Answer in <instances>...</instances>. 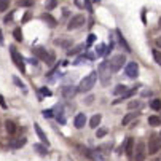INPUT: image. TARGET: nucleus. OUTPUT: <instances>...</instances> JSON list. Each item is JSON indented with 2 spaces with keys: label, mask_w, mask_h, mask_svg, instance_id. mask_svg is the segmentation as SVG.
<instances>
[{
  "label": "nucleus",
  "mask_w": 161,
  "mask_h": 161,
  "mask_svg": "<svg viewBox=\"0 0 161 161\" xmlns=\"http://www.w3.org/2000/svg\"><path fill=\"white\" fill-rule=\"evenodd\" d=\"M56 7H58V0H47V10L48 11L56 8Z\"/></svg>",
  "instance_id": "obj_30"
},
{
  "label": "nucleus",
  "mask_w": 161,
  "mask_h": 161,
  "mask_svg": "<svg viewBox=\"0 0 161 161\" xmlns=\"http://www.w3.org/2000/svg\"><path fill=\"white\" fill-rule=\"evenodd\" d=\"M34 129H35V132H37V136H38V139L45 144V145H50V142H48V137H47V134L43 132V129L40 128V125L38 123H35L34 125Z\"/></svg>",
  "instance_id": "obj_12"
},
{
  "label": "nucleus",
  "mask_w": 161,
  "mask_h": 161,
  "mask_svg": "<svg viewBox=\"0 0 161 161\" xmlns=\"http://www.w3.org/2000/svg\"><path fill=\"white\" fill-rule=\"evenodd\" d=\"M97 78H99V75H97V72L96 70H93L89 75H86L81 81H80V85H78V91H91L94 88V85H96V81H97Z\"/></svg>",
  "instance_id": "obj_1"
},
{
  "label": "nucleus",
  "mask_w": 161,
  "mask_h": 161,
  "mask_svg": "<svg viewBox=\"0 0 161 161\" xmlns=\"http://www.w3.org/2000/svg\"><path fill=\"white\" fill-rule=\"evenodd\" d=\"M10 54H11V59H13L14 65L24 74L26 72V61H24V58L21 56V53H18V50L14 47H10Z\"/></svg>",
  "instance_id": "obj_2"
},
{
  "label": "nucleus",
  "mask_w": 161,
  "mask_h": 161,
  "mask_svg": "<svg viewBox=\"0 0 161 161\" xmlns=\"http://www.w3.org/2000/svg\"><path fill=\"white\" fill-rule=\"evenodd\" d=\"M5 129H7L8 134H14L16 132V123L11 121V120H7L5 121Z\"/></svg>",
  "instance_id": "obj_17"
},
{
  "label": "nucleus",
  "mask_w": 161,
  "mask_h": 161,
  "mask_svg": "<svg viewBox=\"0 0 161 161\" xmlns=\"http://www.w3.org/2000/svg\"><path fill=\"white\" fill-rule=\"evenodd\" d=\"M161 150V136H152L148 139V148L147 153L148 155H155L156 152Z\"/></svg>",
  "instance_id": "obj_4"
},
{
  "label": "nucleus",
  "mask_w": 161,
  "mask_h": 161,
  "mask_svg": "<svg viewBox=\"0 0 161 161\" xmlns=\"http://www.w3.org/2000/svg\"><path fill=\"white\" fill-rule=\"evenodd\" d=\"M125 74L129 78H136L137 75H139V65H137V62H134V61L128 62L126 67H125Z\"/></svg>",
  "instance_id": "obj_8"
},
{
  "label": "nucleus",
  "mask_w": 161,
  "mask_h": 161,
  "mask_svg": "<svg viewBox=\"0 0 161 161\" xmlns=\"http://www.w3.org/2000/svg\"><path fill=\"white\" fill-rule=\"evenodd\" d=\"M42 113H43V117H45V118H51V117H53V110H51V108H48V110H43Z\"/></svg>",
  "instance_id": "obj_35"
},
{
  "label": "nucleus",
  "mask_w": 161,
  "mask_h": 161,
  "mask_svg": "<svg viewBox=\"0 0 161 161\" xmlns=\"http://www.w3.org/2000/svg\"><path fill=\"white\" fill-rule=\"evenodd\" d=\"M123 148H125V153H126L129 158H132V155H134V139H132V137H128Z\"/></svg>",
  "instance_id": "obj_10"
},
{
  "label": "nucleus",
  "mask_w": 161,
  "mask_h": 161,
  "mask_svg": "<svg viewBox=\"0 0 161 161\" xmlns=\"http://www.w3.org/2000/svg\"><path fill=\"white\" fill-rule=\"evenodd\" d=\"M29 62H31V64H34V65H37V64H38V62H37V58H32V59H29Z\"/></svg>",
  "instance_id": "obj_43"
},
{
  "label": "nucleus",
  "mask_w": 161,
  "mask_h": 161,
  "mask_svg": "<svg viewBox=\"0 0 161 161\" xmlns=\"http://www.w3.org/2000/svg\"><path fill=\"white\" fill-rule=\"evenodd\" d=\"M77 93H78V88H75V86H65V88H62V96L65 99H72Z\"/></svg>",
  "instance_id": "obj_9"
},
{
  "label": "nucleus",
  "mask_w": 161,
  "mask_h": 161,
  "mask_svg": "<svg viewBox=\"0 0 161 161\" xmlns=\"http://www.w3.org/2000/svg\"><path fill=\"white\" fill-rule=\"evenodd\" d=\"M141 105H142L141 101H136V99H134V101H131V102L128 104V108H129V110H134V108H139Z\"/></svg>",
  "instance_id": "obj_23"
},
{
  "label": "nucleus",
  "mask_w": 161,
  "mask_h": 161,
  "mask_svg": "<svg viewBox=\"0 0 161 161\" xmlns=\"http://www.w3.org/2000/svg\"><path fill=\"white\" fill-rule=\"evenodd\" d=\"M74 125H75L77 129L85 128V125H86V115H85V113H78L77 117L74 118Z\"/></svg>",
  "instance_id": "obj_13"
},
{
  "label": "nucleus",
  "mask_w": 161,
  "mask_h": 161,
  "mask_svg": "<svg viewBox=\"0 0 161 161\" xmlns=\"http://www.w3.org/2000/svg\"><path fill=\"white\" fill-rule=\"evenodd\" d=\"M42 21H45V22H47V24H48V27H51V29H54L56 26H58V21L50 14V13H43L42 14Z\"/></svg>",
  "instance_id": "obj_14"
},
{
  "label": "nucleus",
  "mask_w": 161,
  "mask_h": 161,
  "mask_svg": "<svg viewBox=\"0 0 161 161\" xmlns=\"http://www.w3.org/2000/svg\"><path fill=\"white\" fill-rule=\"evenodd\" d=\"M107 132H108V129H107V128H99V129H97V132H96V136H97V139H101V137L107 136Z\"/></svg>",
  "instance_id": "obj_32"
},
{
  "label": "nucleus",
  "mask_w": 161,
  "mask_h": 161,
  "mask_svg": "<svg viewBox=\"0 0 161 161\" xmlns=\"http://www.w3.org/2000/svg\"><path fill=\"white\" fill-rule=\"evenodd\" d=\"M152 54H153L155 62H156V64H161V53H159L158 50H153V51H152Z\"/></svg>",
  "instance_id": "obj_31"
},
{
  "label": "nucleus",
  "mask_w": 161,
  "mask_h": 161,
  "mask_svg": "<svg viewBox=\"0 0 161 161\" xmlns=\"http://www.w3.org/2000/svg\"><path fill=\"white\" fill-rule=\"evenodd\" d=\"M0 107H2V108H7V102H5V99H3L2 94H0Z\"/></svg>",
  "instance_id": "obj_40"
},
{
  "label": "nucleus",
  "mask_w": 161,
  "mask_h": 161,
  "mask_svg": "<svg viewBox=\"0 0 161 161\" xmlns=\"http://www.w3.org/2000/svg\"><path fill=\"white\" fill-rule=\"evenodd\" d=\"M13 35H14V40H16V42H22V31H21L19 27H16V29L13 31Z\"/></svg>",
  "instance_id": "obj_24"
},
{
  "label": "nucleus",
  "mask_w": 161,
  "mask_h": 161,
  "mask_svg": "<svg viewBox=\"0 0 161 161\" xmlns=\"http://www.w3.org/2000/svg\"><path fill=\"white\" fill-rule=\"evenodd\" d=\"M85 5H86V10L93 13V8H91V3H89V0H85Z\"/></svg>",
  "instance_id": "obj_41"
},
{
  "label": "nucleus",
  "mask_w": 161,
  "mask_h": 161,
  "mask_svg": "<svg viewBox=\"0 0 161 161\" xmlns=\"http://www.w3.org/2000/svg\"><path fill=\"white\" fill-rule=\"evenodd\" d=\"M125 62H126V56H125V54H117V56H113V58L108 61L112 72H118L120 69L125 65Z\"/></svg>",
  "instance_id": "obj_5"
},
{
  "label": "nucleus",
  "mask_w": 161,
  "mask_h": 161,
  "mask_svg": "<svg viewBox=\"0 0 161 161\" xmlns=\"http://www.w3.org/2000/svg\"><path fill=\"white\" fill-rule=\"evenodd\" d=\"M155 43H156V47H159V48H161V37H158V38L155 40Z\"/></svg>",
  "instance_id": "obj_42"
},
{
  "label": "nucleus",
  "mask_w": 161,
  "mask_h": 161,
  "mask_svg": "<svg viewBox=\"0 0 161 161\" xmlns=\"http://www.w3.org/2000/svg\"><path fill=\"white\" fill-rule=\"evenodd\" d=\"M159 136H161V134H159Z\"/></svg>",
  "instance_id": "obj_46"
},
{
  "label": "nucleus",
  "mask_w": 161,
  "mask_h": 161,
  "mask_svg": "<svg viewBox=\"0 0 161 161\" xmlns=\"http://www.w3.org/2000/svg\"><path fill=\"white\" fill-rule=\"evenodd\" d=\"M93 101H94L93 96H88V97L85 99V104H86V105H91V104H93Z\"/></svg>",
  "instance_id": "obj_39"
},
{
  "label": "nucleus",
  "mask_w": 161,
  "mask_h": 161,
  "mask_svg": "<svg viewBox=\"0 0 161 161\" xmlns=\"http://www.w3.org/2000/svg\"><path fill=\"white\" fill-rule=\"evenodd\" d=\"M94 40H96V35H94V34H89V37H88V43H86V47H89V45L93 43Z\"/></svg>",
  "instance_id": "obj_36"
},
{
  "label": "nucleus",
  "mask_w": 161,
  "mask_h": 161,
  "mask_svg": "<svg viewBox=\"0 0 161 161\" xmlns=\"http://www.w3.org/2000/svg\"><path fill=\"white\" fill-rule=\"evenodd\" d=\"M134 152H136V153H134L132 156H136V159H144V158H145V144H144V142H139Z\"/></svg>",
  "instance_id": "obj_11"
},
{
  "label": "nucleus",
  "mask_w": 161,
  "mask_h": 161,
  "mask_svg": "<svg viewBox=\"0 0 161 161\" xmlns=\"http://www.w3.org/2000/svg\"><path fill=\"white\" fill-rule=\"evenodd\" d=\"M85 47H86V45H78V47H75L74 50L67 51V54H69V56H72V54H77V53H80V51H81V50H83Z\"/></svg>",
  "instance_id": "obj_28"
},
{
  "label": "nucleus",
  "mask_w": 161,
  "mask_h": 161,
  "mask_svg": "<svg viewBox=\"0 0 161 161\" xmlns=\"http://www.w3.org/2000/svg\"><path fill=\"white\" fill-rule=\"evenodd\" d=\"M3 21L7 22V24H8V22H11V21H13V13H10V14H7V16L3 18Z\"/></svg>",
  "instance_id": "obj_38"
},
{
  "label": "nucleus",
  "mask_w": 161,
  "mask_h": 161,
  "mask_svg": "<svg viewBox=\"0 0 161 161\" xmlns=\"http://www.w3.org/2000/svg\"><path fill=\"white\" fill-rule=\"evenodd\" d=\"M85 24V16L83 14H75L70 18V21H69V24H67V29L69 31H75L78 27H81Z\"/></svg>",
  "instance_id": "obj_7"
},
{
  "label": "nucleus",
  "mask_w": 161,
  "mask_h": 161,
  "mask_svg": "<svg viewBox=\"0 0 161 161\" xmlns=\"http://www.w3.org/2000/svg\"><path fill=\"white\" fill-rule=\"evenodd\" d=\"M150 94H152L150 89H145V91H144V96H150Z\"/></svg>",
  "instance_id": "obj_44"
},
{
  "label": "nucleus",
  "mask_w": 161,
  "mask_h": 161,
  "mask_svg": "<svg viewBox=\"0 0 161 161\" xmlns=\"http://www.w3.org/2000/svg\"><path fill=\"white\" fill-rule=\"evenodd\" d=\"M0 43H3V37H2V31H0Z\"/></svg>",
  "instance_id": "obj_45"
},
{
  "label": "nucleus",
  "mask_w": 161,
  "mask_h": 161,
  "mask_svg": "<svg viewBox=\"0 0 161 161\" xmlns=\"http://www.w3.org/2000/svg\"><path fill=\"white\" fill-rule=\"evenodd\" d=\"M126 91H128V88H126V85H117V86H115V89H113V94H125L126 93Z\"/></svg>",
  "instance_id": "obj_20"
},
{
  "label": "nucleus",
  "mask_w": 161,
  "mask_h": 161,
  "mask_svg": "<svg viewBox=\"0 0 161 161\" xmlns=\"http://www.w3.org/2000/svg\"><path fill=\"white\" fill-rule=\"evenodd\" d=\"M148 125L150 126H161V118L156 117V115H152V117H148Z\"/></svg>",
  "instance_id": "obj_19"
},
{
  "label": "nucleus",
  "mask_w": 161,
  "mask_h": 161,
  "mask_svg": "<svg viewBox=\"0 0 161 161\" xmlns=\"http://www.w3.org/2000/svg\"><path fill=\"white\" fill-rule=\"evenodd\" d=\"M150 107H152L153 110H161V99H153V101L150 102Z\"/></svg>",
  "instance_id": "obj_25"
},
{
  "label": "nucleus",
  "mask_w": 161,
  "mask_h": 161,
  "mask_svg": "<svg viewBox=\"0 0 161 161\" xmlns=\"http://www.w3.org/2000/svg\"><path fill=\"white\" fill-rule=\"evenodd\" d=\"M10 7V0H0V11H7Z\"/></svg>",
  "instance_id": "obj_29"
},
{
  "label": "nucleus",
  "mask_w": 161,
  "mask_h": 161,
  "mask_svg": "<svg viewBox=\"0 0 161 161\" xmlns=\"http://www.w3.org/2000/svg\"><path fill=\"white\" fill-rule=\"evenodd\" d=\"M40 93H42L43 96H51V91L47 89V88H40Z\"/></svg>",
  "instance_id": "obj_37"
},
{
  "label": "nucleus",
  "mask_w": 161,
  "mask_h": 161,
  "mask_svg": "<svg viewBox=\"0 0 161 161\" xmlns=\"http://www.w3.org/2000/svg\"><path fill=\"white\" fill-rule=\"evenodd\" d=\"M117 37H118V42H120V45H121V47L125 48V51H131V47H129V45H128V42H126V38L123 37V34H121V31H118L117 29Z\"/></svg>",
  "instance_id": "obj_15"
},
{
  "label": "nucleus",
  "mask_w": 161,
  "mask_h": 161,
  "mask_svg": "<svg viewBox=\"0 0 161 161\" xmlns=\"http://www.w3.org/2000/svg\"><path fill=\"white\" fill-rule=\"evenodd\" d=\"M54 43L56 45H61L62 48H69V47H70V42H67V40H56Z\"/></svg>",
  "instance_id": "obj_33"
},
{
  "label": "nucleus",
  "mask_w": 161,
  "mask_h": 161,
  "mask_svg": "<svg viewBox=\"0 0 161 161\" xmlns=\"http://www.w3.org/2000/svg\"><path fill=\"white\" fill-rule=\"evenodd\" d=\"M104 54H105V47H104V45H97V47H96V56L101 58Z\"/></svg>",
  "instance_id": "obj_27"
},
{
  "label": "nucleus",
  "mask_w": 161,
  "mask_h": 161,
  "mask_svg": "<svg viewBox=\"0 0 161 161\" xmlns=\"http://www.w3.org/2000/svg\"><path fill=\"white\" fill-rule=\"evenodd\" d=\"M26 144V139H18V141H14V142H11L10 145H11V148H19V147H22Z\"/></svg>",
  "instance_id": "obj_26"
},
{
  "label": "nucleus",
  "mask_w": 161,
  "mask_h": 161,
  "mask_svg": "<svg viewBox=\"0 0 161 161\" xmlns=\"http://www.w3.org/2000/svg\"><path fill=\"white\" fill-rule=\"evenodd\" d=\"M34 150H37L38 155H42V156L48 155V145L45 147V145H42V144H34Z\"/></svg>",
  "instance_id": "obj_16"
},
{
  "label": "nucleus",
  "mask_w": 161,
  "mask_h": 161,
  "mask_svg": "<svg viewBox=\"0 0 161 161\" xmlns=\"http://www.w3.org/2000/svg\"><path fill=\"white\" fill-rule=\"evenodd\" d=\"M110 74H112V69H110V64H108V61L102 62V64L99 65L97 75H99V78L102 80V83H104V85H107V83H108V80H110Z\"/></svg>",
  "instance_id": "obj_3"
},
{
  "label": "nucleus",
  "mask_w": 161,
  "mask_h": 161,
  "mask_svg": "<svg viewBox=\"0 0 161 161\" xmlns=\"http://www.w3.org/2000/svg\"><path fill=\"white\" fill-rule=\"evenodd\" d=\"M137 115H139L137 112H136V113H128L126 117L123 118V121H121V123H123V126H126V125H128V123H131L134 118H137Z\"/></svg>",
  "instance_id": "obj_21"
},
{
  "label": "nucleus",
  "mask_w": 161,
  "mask_h": 161,
  "mask_svg": "<svg viewBox=\"0 0 161 161\" xmlns=\"http://www.w3.org/2000/svg\"><path fill=\"white\" fill-rule=\"evenodd\" d=\"M101 120H102V117H101L99 113H97V115H94V117L91 118V121H89V126L93 128V129H96V128L101 125Z\"/></svg>",
  "instance_id": "obj_18"
},
{
  "label": "nucleus",
  "mask_w": 161,
  "mask_h": 161,
  "mask_svg": "<svg viewBox=\"0 0 161 161\" xmlns=\"http://www.w3.org/2000/svg\"><path fill=\"white\" fill-rule=\"evenodd\" d=\"M13 81H14V85L18 86V88H21L22 91H24V93H26V91H27V88H26V83L24 81H21L18 77H13Z\"/></svg>",
  "instance_id": "obj_22"
},
{
  "label": "nucleus",
  "mask_w": 161,
  "mask_h": 161,
  "mask_svg": "<svg viewBox=\"0 0 161 161\" xmlns=\"http://www.w3.org/2000/svg\"><path fill=\"white\" fill-rule=\"evenodd\" d=\"M32 53H34L38 59L48 62V64H51V62L54 61V56H53L51 53H48L47 50H43V48H32Z\"/></svg>",
  "instance_id": "obj_6"
},
{
  "label": "nucleus",
  "mask_w": 161,
  "mask_h": 161,
  "mask_svg": "<svg viewBox=\"0 0 161 161\" xmlns=\"http://www.w3.org/2000/svg\"><path fill=\"white\" fill-rule=\"evenodd\" d=\"M18 5L19 7H31L32 5V0H19Z\"/></svg>",
  "instance_id": "obj_34"
}]
</instances>
